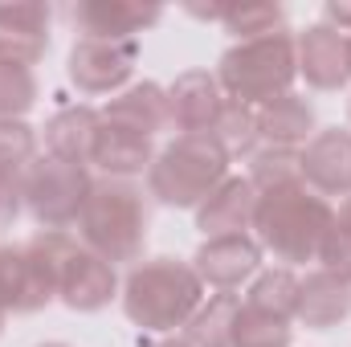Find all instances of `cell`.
I'll use <instances>...</instances> for the list:
<instances>
[{
	"mask_svg": "<svg viewBox=\"0 0 351 347\" xmlns=\"http://www.w3.org/2000/svg\"><path fill=\"white\" fill-rule=\"evenodd\" d=\"M331 221H335L331 200L311 192L306 184L258 192L254 241L262 246V254H274V261H282L286 270L306 265V261H319Z\"/></svg>",
	"mask_w": 351,
	"mask_h": 347,
	"instance_id": "6da1fadb",
	"label": "cell"
},
{
	"mask_svg": "<svg viewBox=\"0 0 351 347\" xmlns=\"http://www.w3.org/2000/svg\"><path fill=\"white\" fill-rule=\"evenodd\" d=\"M123 315L147 335H176L204 302V282L192 261L147 258L135 261L123 282Z\"/></svg>",
	"mask_w": 351,
	"mask_h": 347,
	"instance_id": "7a4b0ae2",
	"label": "cell"
},
{
	"mask_svg": "<svg viewBox=\"0 0 351 347\" xmlns=\"http://www.w3.org/2000/svg\"><path fill=\"white\" fill-rule=\"evenodd\" d=\"M147 229H152L147 188H139L135 180H114V176L94 180L82 217H78V241L86 250H94L110 265L143 261Z\"/></svg>",
	"mask_w": 351,
	"mask_h": 347,
	"instance_id": "3957f363",
	"label": "cell"
},
{
	"mask_svg": "<svg viewBox=\"0 0 351 347\" xmlns=\"http://www.w3.org/2000/svg\"><path fill=\"white\" fill-rule=\"evenodd\" d=\"M78 237L70 229H37L21 246H0V311L37 315L58 298L62 265Z\"/></svg>",
	"mask_w": 351,
	"mask_h": 347,
	"instance_id": "277c9868",
	"label": "cell"
},
{
	"mask_svg": "<svg viewBox=\"0 0 351 347\" xmlns=\"http://www.w3.org/2000/svg\"><path fill=\"white\" fill-rule=\"evenodd\" d=\"M294 78H298V49H294L290 29L265 33L254 41H233L217 66V82L225 90V98H237L254 110L290 94Z\"/></svg>",
	"mask_w": 351,
	"mask_h": 347,
	"instance_id": "5b68a950",
	"label": "cell"
},
{
	"mask_svg": "<svg viewBox=\"0 0 351 347\" xmlns=\"http://www.w3.org/2000/svg\"><path fill=\"white\" fill-rule=\"evenodd\" d=\"M229 156L213 135H176L147 168V196L164 208H200L229 176Z\"/></svg>",
	"mask_w": 351,
	"mask_h": 347,
	"instance_id": "8992f818",
	"label": "cell"
},
{
	"mask_svg": "<svg viewBox=\"0 0 351 347\" xmlns=\"http://www.w3.org/2000/svg\"><path fill=\"white\" fill-rule=\"evenodd\" d=\"M94 176L86 164H70L58 156H37L25 172V208L41 229H70L82 217Z\"/></svg>",
	"mask_w": 351,
	"mask_h": 347,
	"instance_id": "52a82bcc",
	"label": "cell"
},
{
	"mask_svg": "<svg viewBox=\"0 0 351 347\" xmlns=\"http://www.w3.org/2000/svg\"><path fill=\"white\" fill-rule=\"evenodd\" d=\"M139 66V41H114V37H78L66 62L70 82L78 94H119L127 90Z\"/></svg>",
	"mask_w": 351,
	"mask_h": 347,
	"instance_id": "ba28073f",
	"label": "cell"
},
{
	"mask_svg": "<svg viewBox=\"0 0 351 347\" xmlns=\"http://www.w3.org/2000/svg\"><path fill=\"white\" fill-rule=\"evenodd\" d=\"M294 49H298V74L306 78L311 90H343L351 82L348 33L331 29L327 21L306 25L294 37Z\"/></svg>",
	"mask_w": 351,
	"mask_h": 347,
	"instance_id": "9c48e42d",
	"label": "cell"
},
{
	"mask_svg": "<svg viewBox=\"0 0 351 347\" xmlns=\"http://www.w3.org/2000/svg\"><path fill=\"white\" fill-rule=\"evenodd\" d=\"M192 270L213 290H237L241 282H250V278L262 274V246L254 241V233L204 237V246L192 258Z\"/></svg>",
	"mask_w": 351,
	"mask_h": 347,
	"instance_id": "30bf717a",
	"label": "cell"
},
{
	"mask_svg": "<svg viewBox=\"0 0 351 347\" xmlns=\"http://www.w3.org/2000/svg\"><path fill=\"white\" fill-rule=\"evenodd\" d=\"M49 16L41 0H0V62L33 70L49 49Z\"/></svg>",
	"mask_w": 351,
	"mask_h": 347,
	"instance_id": "8fae6325",
	"label": "cell"
},
{
	"mask_svg": "<svg viewBox=\"0 0 351 347\" xmlns=\"http://www.w3.org/2000/svg\"><path fill=\"white\" fill-rule=\"evenodd\" d=\"M119 294V274L106 258H98L82 241L70 250V258L62 265V282H58V298L78 311V315H94L102 307H110V298Z\"/></svg>",
	"mask_w": 351,
	"mask_h": 347,
	"instance_id": "7c38bea8",
	"label": "cell"
},
{
	"mask_svg": "<svg viewBox=\"0 0 351 347\" xmlns=\"http://www.w3.org/2000/svg\"><path fill=\"white\" fill-rule=\"evenodd\" d=\"M225 106V90L208 70H184L168 86V119L180 135H208Z\"/></svg>",
	"mask_w": 351,
	"mask_h": 347,
	"instance_id": "4fadbf2b",
	"label": "cell"
},
{
	"mask_svg": "<svg viewBox=\"0 0 351 347\" xmlns=\"http://www.w3.org/2000/svg\"><path fill=\"white\" fill-rule=\"evenodd\" d=\"M78 37H114V41H139L143 29L160 25L164 8L160 4H139V0H82L74 12Z\"/></svg>",
	"mask_w": 351,
	"mask_h": 347,
	"instance_id": "5bb4252c",
	"label": "cell"
},
{
	"mask_svg": "<svg viewBox=\"0 0 351 347\" xmlns=\"http://www.w3.org/2000/svg\"><path fill=\"white\" fill-rule=\"evenodd\" d=\"M302 180L319 196H351V131H315L302 147Z\"/></svg>",
	"mask_w": 351,
	"mask_h": 347,
	"instance_id": "9a60e30c",
	"label": "cell"
},
{
	"mask_svg": "<svg viewBox=\"0 0 351 347\" xmlns=\"http://www.w3.org/2000/svg\"><path fill=\"white\" fill-rule=\"evenodd\" d=\"M258 213V188L250 176H225L208 200L196 208V229L204 237H229V233H250Z\"/></svg>",
	"mask_w": 351,
	"mask_h": 347,
	"instance_id": "2e32d148",
	"label": "cell"
},
{
	"mask_svg": "<svg viewBox=\"0 0 351 347\" xmlns=\"http://www.w3.org/2000/svg\"><path fill=\"white\" fill-rule=\"evenodd\" d=\"M98 119L110 123V127H123L131 135L156 139L164 127H172V119H168V86H160V82H135V86L119 90L110 102L98 106Z\"/></svg>",
	"mask_w": 351,
	"mask_h": 347,
	"instance_id": "e0dca14e",
	"label": "cell"
},
{
	"mask_svg": "<svg viewBox=\"0 0 351 347\" xmlns=\"http://www.w3.org/2000/svg\"><path fill=\"white\" fill-rule=\"evenodd\" d=\"M294 319L311 331H331L343 319H351V282H343L331 270H311L298 286V311Z\"/></svg>",
	"mask_w": 351,
	"mask_h": 347,
	"instance_id": "ac0fdd59",
	"label": "cell"
},
{
	"mask_svg": "<svg viewBox=\"0 0 351 347\" xmlns=\"http://www.w3.org/2000/svg\"><path fill=\"white\" fill-rule=\"evenodd\" d=\"M315 131H319L315 102L294 90L258 106V139H265V147H298V143H311Z\"/></svg>",
	"mask_w": 351,
	"mask_h": 347,
	"instance_id": "d6986e66",
	"label": "cell"
},
{
	"mask_svg": "<svg viewBox=\"0 0 351 347\" xmlns=\"http://www.w3.org/2000/svg\"><path fill=\"white\" fill-rule=\"evenodd\" d=\"M90 164L102 168L106 176H114V180H135V176H143L156 164V147H152V139L131 135V131L110 127V123L98 119V135H94Z\"/></svg>",
	"mask_w": 351,
	"mask_h": 347,
	"instance_id": "ffe728a7",
	"label": "cell"
},
{
	"mask_svg": "<svg viewBox=\"0 0 351 347\" xmlns=\"http://www.w3.org/2000/svg\"><path fill=\"white\" fill-rule=\"evenodd\" d=\"M94 135H98V106L70 102V106L53 110V119L45 123V156H58V160L90 168Z\"/></svg>",
	"mask_w": 351,
	"mask_h": 347,
	"instance_id": "44dd1931",
	"label": "cell"
},
{
	"mask_svg": "<svg viewBox=\"0 0 351 347\" xmlns=\"http://www.w3.org/2000/svg\"><path fill=\"white\" fill-rule=\"evenodd\" d=\"M241 311V294L217 290L213 298L200 302V311L188 319L184 339L192 347H233V319Z\"/></svg>",
	"mask_w": 351,
	"mask_h": 347,
	"instance_id": "7402d4cb",
	"label": "cell"
},
{
	"mask_svg": "<svg viewBox=\"0 0 351 347\" xmlns=\"http://www.w3.org/2000/svg\"><path fill=\"white\" fill-rule=\"evenodd\" d=\"M298 286H302V278H298L294 270L274 265V270H262V274L250 282V290H245L241 302H250V307H258V311H265V315H278V319H290V323H294Z\"/></svg>",
	"mask_w": 351,
	"mask_h": 347,
	"instance_id": "603a6c76",
	"label": "cell"
},
{
	"mask_svg": "<svg viewBox=\"0 0 351 347\" xmlns=\"http://www.w3.org/2000/svg\"><path fill=\"white\" fill-rule=\"evenodd\" d=\"M208 135L225 147L229 160H250L258 152V110L237 102V98H225V106H221Z\"/></svg>",
	"mask_w": 351,
	"mask_h": 347,
	"instance_id": "cb8c5ba5",
	"label": "cell"
},
{
	"mask_svg": "<svg viewBox=\"0 0 351 347\" xmlns=\"http://www.w3.org/2000/svg\"><path fill=\"white\" fill-rule=\"evenodd\" d=\"M250 184H254L258 192L306 184V180H302V152H298V147H258V152L250 156Z\"/></svg>",
	"mask_w": 351,
	"mask_h": 347,
	"instance_id": "d4e9b609",
	"label": "cell"
},
{
	"mask_svg": "<svg viewBox=\"0 0 351 347\" xmlns=\"http://www.w3.org/2000/svg\"><path fill=\"white\" fill-rule=\"evenodd\" d=\"M290 344H294L290 319L265 315L258 307L241 302V311L233 319V347H290Z\"/></svg>",
	"mask_w": 351,
	"mask_h": 347,
	"instance_id": "484cf974",
	"label": "cell"
},
{
	"mask_svg": "<svg viewBox=\"0 0 351 347\" xmlns=\"http://www.w3.org/2000/svg\"><path fill=\"white\" fill-rule=\"evenodd\" d=\"M225 33H233L237 41H254V37H265V33H278L286 29V12L282 4H269V0H229V12H225Z\"/></svg>",
	"mask_w": 351,
	"mask_h": 347,
	"instance_id": "4316f807",
	"label": "cell"
},
{
	"mask_svg": "<svg viewBox=\"0 0 351 347\" xmlns=\"http://www.w3.org/2000/svg\"><path fill=\"white\" fill-rule=\"evenodd\" d=\"M37 74L29 66L0 62V119H25L37 106Z\"/></svg>",
	"mask_w": 351,
	"mask_h": 347,
	"instance_id": "83f0119b",
	"label": "cell"
},
{
	"mask_svg": "<svg viewBox=\"0 0 351 347\" xmlns=\"http://www.w3.org/2000/svg\"><path fill=\"white\" fill-rule=\"evenodd\" d=\"M37 156V131L25 119H0V172L25 176Z\"/></svg>",
	"mask_w": 351,
	"mask_h": 347,
	"instance_id": "f1b7e54d",
	"label": "cell"
},
{
	"mask_svg": "<svg viewBox=\"0 0 351 347\" xmlns=\"http://www.w3.org/2000/svg\"><path fill=\"white\" fill-rule=\"evenodd\" d=\"M319 261H323V270H331L343 282H351V196H343V204H339V213H335V221L327 229Z\"/></svg>",
	"mask_w": 351,
	"mask_h": 347,
	"instance_id": "f546056e",
	"label": "cell"
},
{
	"mask_svg": "<svg viewBox=\"0 0 351 347\" xmlns=\"http://www.w3.org/2000/svg\"><path fill=\"white\" fill-rule=\"evenodd\" d=\"M25 208V176L0 172V225H12Z\"/></svg>",
	"mask_w": 351,
	"mask_h": 347,
	"instance_id": "4dcf8cb0",
	"label": "cell"
},
{
	"mask_svg": "<svg viewBox=\"0 0 351 347\" xmlns=\"http://www.w3.org/2000/svg\"><path fill=\"white\" fill-rule=\"evenodd\" d=\"M323 21H327L331 29H339V33H348L351 37V0H327Z\"/></svg>",
	"mask_w": 351,
	"mask_h": 347,
	"instance_id": "1f68e13d",
	"label": "cell"
},
{
	"mask_svg": "<svg viewBox=\"0 0 351 347\" xmlns=\"http://www.w3.org/2000/svg\"><path fill=\"white\" fill-rule=\"evenodd\" d=\"M188 12H192V16H200V21H225L229 4H188Z\"/></svg>",
	"mask_w": 351,
	"mask_h": 347,
	"instance_id": "d6a6232c",
	"label": "cell"
},
{
	"mask_svg": "<svg viewBox=\"0 0 351 347\" xmlns=\"http://www.w3.org/2000/svg\"><path fill=\"white\" fill-rule=\"evenodd\" d=\"M156 347H192V344H188L184 335H164V339H160Z\"/></svg>",
	"mask_w": 351,
	"mask_h": 347,
	"instance_id": "836d02e7",
	"label": "cell"
},
{
	"mask_svg": "<svg viewBox=\"0 0 351 347\" xmlns=\"http://www.w3.org/2000/svg\"><path fill=\"white\" fill-rule=\"evenodd\" d=\"M4 319H8V315H4V311H0V335H4Z\"/></svg>",
	"mask_w": 351,
	"mask_h": 347,
	"instance_id": "e575fe53",
	"label": "cell"
},
{
	"mask_svg": "<svg viewBox=\"0 0 351 347\" xmlns=\"http://www.w3.org/2000/svg\"><path fill=\"white\" fill-rule=\"evenodd\" d=\"M37 347H70V344H37Z\"/></svg>",
	"mask_w": 351,
	"mask_h": 347,
	"instance_id": "d590c367",
	"label": "cell"
},
{
	"mask_svg": "<svg viewBox=\"0 0 351 347\" xmlns=\"http://www.w3.org/2000/svg\"><path fill=\"white\" fill-rule=\"evenodd\" d=\"M348 49H351V37H348Z\"/></svg>",
	"mask_w": 351,
	"mask_h": 347,
	"instance_id": "8d00e7d4",
	"label": "cell"
}]
</instances>
